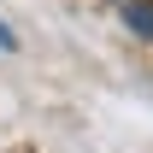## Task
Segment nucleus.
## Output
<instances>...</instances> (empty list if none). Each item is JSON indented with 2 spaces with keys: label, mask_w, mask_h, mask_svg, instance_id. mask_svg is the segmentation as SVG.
<instances>
[{
  "label": "nucleus",
  "mask_w": 153,
  "mask_h": 153,
  "mask_svg": "<svg viewBox=\"0 0 153 153\" xmlns=\"http://www.w3.org/2000/svg\"><path fill=\"white\" fill-rule=\"evenodd\" d=\"M124 18H130L135 36H147V41H153V0H130V6H124Z\"/></svg>",
  "instance_id": "obj_1"
},
{
  "label": "nucleus",
  "mask_w": 153,
  "mask_h": 153,
  "mask_svg": "<svg viewBox=\"0 0 153 153\" xmlns=\"http://www.w3.org/2000/svg\"><path fill=\"white\" fill-rule=\"evenodd\" d=\"M0 47H6V53L18 47V36H12V24H6V18H0Z\"/></svg>",
  "instance_id": "obj_2"
}]
</instances>
